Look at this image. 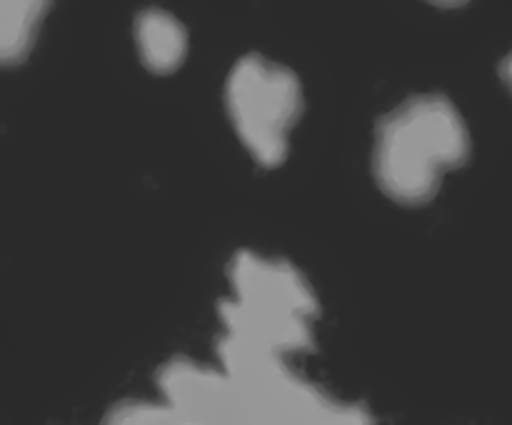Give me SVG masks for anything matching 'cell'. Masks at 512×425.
<instances>
[{"label": "cell", "instance_id": "277c9868", "mask_svg": "<svg viewBox=\"0 0 512 425\" xmlns=\"http://www.w3.org/2000/svg\"><path fill=\"white\" fill-rule=\"evenodd\" d=\"M135 43L150 73L168 75L175 73L188 55V30L175 15L148 8L135 18Z\"/></svg>", "mask_w": 512, "mask_h": 425}, {"label": "cell", "instance_id": "3957f363", "mask_svg": "<svg viewBox=\"0 0 512 425\" xmlns=\"http://www.w3.org/2000/svg\"><path fill=\"white\" fill-rule=\"evenodd\" d=\"M303 108V85L285 65L250 53L230 70L225 110L238 138L263 168H278L288 158L290 130Z\"/></svg>", "mask_w": 512, "mask_h": 425}, {"label": "cell", "instance_id": "52a82bcc", "mask_svg": "<svg viewBox=\"0 0 512 425\" xmlns=\"http://www.w3.org/2000/svg\"><path fill=\"white\" fill-rule=\"evenodd\" d=\"M428 3L438 5V8H460V5L470 3V0H428Z\"/></svg>", "mask_w": 512, "mask_h": 425}, {"label": "cell", "instance_id": "8992f818", "mask_svg": "<svg viewBox=\"0 0 512 425\" xmlns=\"http://www.w3.org/2000/svg\"><path fill=\"white\" fill-rule=\"evenodd\" d=\"M500 78H503V83L508 85V90L512 93V53L505 55V60L500 63Z\"/></svg>", "mask_w": 512, "mask_h": 425}, {"label": "cell", "instance_id": "6da1fadb", "mask_svg": "<svg viewBox=\"0 0 512 425\" xmlns=\"http://www.w3.org/2000/svg\"><path fill=\"white\" fill-rule=\"evenodd\" d=\"M470 153L473 140L453 100L413 95L375 125V183L395 203L425 205L438 195L445 170L463 168Z\"/></svg>", "mask_w": 512, "mask_h": 425}, {"label": "cell", "instance_id": "5b68a950", "mask_svg": "<svg viewBox=\"0 0 512 425\" xmlns=\"http://www.w3.org/2000/svg\"><path fill=\"white\" fill-rule=\"evenodd\" d=\"M50 5L53 0H0V68L28 58Z\"/></svg>", "mask_w": 512, "mask_h": 425}, {"label": "cell", "instance_id": "7a4b0ae2", "mask_svg": "<svg viewBox=\"0 0 512 425\" xmlns=\"http://www.w3.org/2000/svg\"><path fill=\"white\" fill-rule=\"evenodd\" d=\"M238 303L223 305L235 335L265 350H313L310 320L318 318V300L303 275L285 260H263L238 253L230 265Z\"/></svg>", "mask_w": 512, "mask_h": 425}]
</instances>
